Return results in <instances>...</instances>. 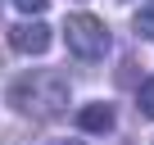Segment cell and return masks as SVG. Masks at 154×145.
Wrapping results in <instances>:
<instances>
[{"instance_id":"obj_5","label":"cell","mask_w":154,"mask_h":145,"mask_svg":"<svg viewBox=\"0 0 154 145\" xmlns=\"http://www.w3.org/2000/svg\"><path fill=\"white\" fill-rule=\"evenodd\" d=\"M136 36L154 41V0H145V5L136 9Z\"/></svg>"},{"instance_id":"obj_9","label":"cell","mask_w":154,"mask_h":145,"mask_svg":"<svg viewBox=\"0 0 154 145\" xmlns=\"http://www.w3.org/2000/svg\"><path fill=\"white\" fill-rule=\"evenodd\" d=\"M63 145H86V140H63Z\"/></svg>"},{"instance_id":"obj_6","label":"cell","mask_w":154,"mask_h":145,"mask_svg":"<svg viewBox=\"0 0 154 145\" xmlns=\"http://www.w3.org/2000/svg\"><path fill=\"white\" fill-rule=\"evenodd\" d=\"M136 109H140V118H154V77L140 82V91H136Z\"/></svg>"},{"instance_id":"obj_7","label":"cell","mask_w":154,"mask_h":145,"mask_svg":"<svg viewBox=\"0 0 154 145\" xmlns=\"http://www.w3.org/2000/svg\"><path fill=\"white\" fill-rule=\"evenodd\" d=\"M14 5H18V9H23V14H41V9H45V5H50V0H14Z\"/></svg>"},{"instance_id":"obj_3","label":"cell","mask_w":154,"mask_h":145,"mask_svg":"<svg viewBox=\"0 0 154 145\" xmlns=\"http://www.w3.org/2000/svg\"><path fill=\"white\" fill-rule=\"evenodd\" d=\"M9 45H14L18 54H45V50H50V27H45L41 18H36V23H32V18H27V23H14V27H9Z\"/></svg>"},{"instance_id":"obj_1","label":"cell","mask_w":154,"mask_h":145,"mask_svg":"<svg viewBox=\"0 0 154 145\" xmlns=\"http://www.w3.org/2000/svg\"><path fill=\"white\" fill-rule=\"evenodd\" d=\"M9 104L27 118H59L68 109V77L63 72H23V77L9 82Z\"/></svg>"},{"instance_id":"obj_8","label":"cell","mask_w":154,"mask_h":145,"mask_svg":"<svg viewBox=\"0 0 154 145\" xmlns=\"http://www.w3.org/2000/svg\"><path fill=\"white\" fill-rule=\"evenodd\" d=\"M5 145H41V140H27V136H9Z\"/></svg>"},{"instance_id":"obj_2","label":"cell","mask_w":154,"mask_h":145,"mask_svg":"<svg viewBox=\"0 0 154 145\" xmlns=\"http://www.w3.org/2000/svg\"><path fill=\"white\" fill-rule=\"evenodd\" d=\"M63 41H68V50H72L77 59L95 63V59H104V50H109V27H104L95 14H68V18H63Z\"/></svg>"},{"instance_id":"obj_4","label":"cell","mask_w":154,"mask_h":145,"mask_svg":"<svg viewBox=\"0 0 154 145\" xmlns=\"http://www.w3.org/2000/svg\"><path fill=\"white\" fill-rule=\"evenodd\" d=\"M77 127L82 131H91V136H100V131H113V104H82V113H77Z\"/></svg>"}]
</instances>
